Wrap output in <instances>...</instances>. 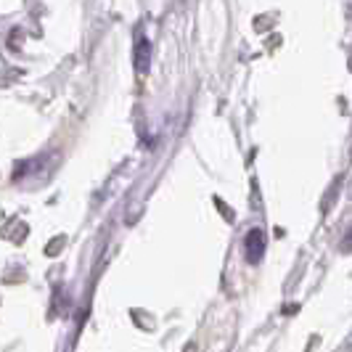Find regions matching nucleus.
Returning <instances> with one entry per match:
<instances>
[{"mask_svg": "<svg viewBox=\"0 0 352 352\" xmlns=\"http://www.w3.org/2000/svg\"><path fill=\"white\" fill-rule=\"evenodd\" d=\"M265 249H267V236L263 228H249L244 236V257L249 265H260L265 257Z\"/></svg>", "mask_w": 352, "mask_h": 352, "instance_id": "f257e3e1", "label": "nucleus"}, {"mask_svg": "<svg viewBox=\"0 0 352 352\" xmlns=\"http://www.w3.org/2000/svg\"><path fill=\"white\" fill-rule=\"evenodd\" d=\"M133 61H135V72H138V74H146V72H148V64H151V43H148V37L143 35V32H138V37H135Z\"/></svg>", "mask_w": 352, "mask_h": 352, "instance_id": "f03ea898", "label": "nucleus"}, {"mask_svg": "<svg viewBox=\"0 0 352 352\" xmlns=\"http://www.w3.org/2000/svg\"><path fill=\"white\" fill-rule=\"evenodd\" d=\"M342 252H352V226L347 230V236H344V241H342Z\"/></svg>", "mask_w": 352, "mask_h": 352, "instance_id": "7ed1b4c3", "label": "nucleus"}]
</instances>
